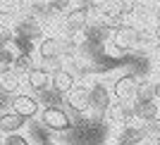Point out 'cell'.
Listing matches in <instances>:
<instances>
[{"instance_id": "obj_14", "label": "cell", "mask_w": 160, "mask_h": 145, "mask_svg": "<svg viewBox=\"0 0 160 145\" xmlns=\"http://www.w3.org/2000/svg\"><path fill=\"white\" fill-rule=\"evenodd\" d=\"M134 117L139 119V121H143V124L155 121V119H160V105L155 100H146V102L136 100L134 102Z\"/></svg>"}, {"instance_id": "obj_13", "label": "cell", "mask_w": 160, "mask_h": 145, "mask_svg": "<svg viewBox=\"0 0 160 145\" xmlns=\"http://www.w3.org/2000/svg\"><path fill=\"white\" fill-rule=\"evenodd\" d=\"M27 126V119L14 114L12 110L10 112H0V133L2 136H14V133H22Z\"/></svg>"}, {"instance_id": "obj_5", "label": "cell", "mask_w": 160, "mask_h": 145, "mask_svg": "<svg viewBox=\"0 0 160 145\" xmlns=\"http://www.w3.org/2000/svg\"><path fill=\"white\" fill-rule=\"evenodd\" d=\"M12 29H14V36L17 38H24V40H36L38 43L41 38H43V21L41 19H36L33 14H29V12H24V14H19L17 19H14V24H12Z\"/></svg>"}, {"instance_id": "obj_26", "label": "cell", "mask_w": 160, "mask_h": 145, "mask_svg": "<svg viewBox=\"0 0 160 145\" xmlns=\"http://www.w3.org/2000/svg\"><path fill=\"white\" fill-rule=\"evenodd\" d=\"M155 100H158V105H160V79L155 81Z\"/></svg>"}, {"instance_id": "obj_1", "label": "cell", "mask_w": 160, "mask_h": 145, "mask_svg": "<svg viewBox=\"0 0 160 145\" xmlns=\"http://www.w3.org/2000/svg\"><path fill=\"white\" fill-rule=\"evenodd\" d=\"M36 55L43 62V69L53 74L58 69H65L62 67V59H65V50H62V38L60 36H43V38L36 43Z\"/></svg>"}, {"instance_id": "obj_2", "label": "cell", "mask_w": 160, "mask_h": 145, "mask_svg": "<svg viewBox=\"0 0 160 145\" xmlns=\"http://www.w3.org/2000/svg\"><path fill=\"white\" fill-rule=\"evenodd\" d=\"M146 33L141 26H134V24H122V26L112 29L110 33V43H112L115 50L120 53H132V50H139V48L146 45Z\"/></svg>"}, {"instance_id": "obj_8", "label": "cell", "mask_w": 160, "mask_h": 145, "mask_svg": "<svg viewBox=\"0 0 160 145\" xmlns=\"http://www.w3.org/2000/svg\"><path fill=\"white\" fill-rule=\"evenodd\" d=\"M12 112L24 117V119H33V117L41 114V102H38L36 95L19 93V95H14V100H12Z\"/></svg>"}, {"instance_id": "obj_25", "label": "cell", "mask_w": 160, "mask_h": 145, "mask_svg": "<svg viewBox=\"0 0 160 145\" xmlns=\"http://www.w3.org/2000/svg\"><path fill=\"white\" fill-rule=\"evenodd\" d=\"M153 38L160 43V24H155V26H153Z\"/></svg>"}, {"instance_id": "obj_9", "label": "cell", "mask_w": 160, "mask_h": 145, "mask_svg": "<svg viewBox=\"0 0 160 145\" xmlns=\"http://www.w3.org/2000/svg\"><path fill=\"white\" fill-rule=\"evenodd\" d=\"M22 86H24V76L22 74H17L12 67L10 69H0V93L2 95L14 98V95L22 93Z\"/></svg>"}, {"instance_id": "obj_22", "label": "cell", "mask_w": 160, "mask_h": 145, "mask_svg": "<svg viewBox=\"0 0 160 145\" xmlns=\"http://www.w3.org/2000/svg\"><path fill=\"white\" fill-rule=\"evenodd\" d=\"M19 2H10V0H0V17H7V19H10V17H14V19H17V17H19Z\"/></svg>"}, {"instance_id": "obj_28", "label": "cell", "mask_w": 160, "mask_h": 145, "mask_svg": "<svg viewBox=\"0 0 160 145\" xmlns=\"http://www.w3.org/2000/svg\"><path fill=\"white\" fill-rule=\"evenodd\" d=\"M43 145H58V143H50V140H48V143H43Z\"/></svg>"}, {"instance_id": "obj_16", "label": "cell", "mask_w": 160, "mask_h": 145, "mask_svg": "<svg viewBox=\"0 0 160 145\" xmlns=\"http://www.w3.org/2000/svg\"><path fill=\"white\" fill-rule=\"evenodd\" d=\"M50 76L53 74L48 72V69H43V67H36L33 72L27 74V86L31 88L33 93H43L50 88Z\"/></svg>"}, {"instance_id": "obj_11", "label": "cell", "mask_w": 160, "mask_h": 145, "mask_svg": "<svg viewBox=\"0 0 160 145\" xmlns=\"http://www.w3.org/2000/svg\"><path fill=\"white\" fill-rule=\"evenodd\" d=\"M134 119H136L134 117V105H129V102H112V107L108 110V121L117 124L120 129L129 126Z\"/></svg>"}, {"instance_id": "obj_3", "label": "cell", "mask_w": 160, "mask_h": 145, "mask_svg": "<svg viewBox=\"0 0 160 145\" xmlns=\"http://www.w3.org/2000/svg\"><path fill=\"white\" fill-rule=\"evenodd\" d=\"M88 14H91V5H74L69 12L62 17V33L65 36H74L79 38L81 33L88 29Z\"/></svg>"}, {"instance_id": "obj_4", "label": "cell", "mask_w": 160, "mask_h": 145, "mask_svg": "<svg viewBox=\"0 0 160 145\" xmlns=\"http://www.w3.org/2000/svg\"><path fill=\"white\" fill-rule=\"evenodd\" d=\"M38 119L48 131H55V133H67V131L74 129L72 117H69L67 110H62V107H43Z\"/></svg>"}, {"instance_id": "obj_21", "label": "cell", "mask_w": 160, "mask_h": 145, "mask_svg": "<svg viewBox=\"0 0 160 145\" xmlns=\"http://www.w3.org/2000/svg\"><path fill=\"white\" fill-rule=\"evenodd\" d=\"M60 100H62V95H58L53 88H48V91L38 93V102H41L43 107H60V105H58Z\"/></svg>"}, {"instance_id": "obj_12", "label": "cell", "mask_w": 160, "mask_h": 145, "mask_svg": "<svg viewBox=\"0 0 160 145\" xmlns=\"http://www.w3.org/2000/svg\"><path fill=\"white\" fill-rule=\"evenodd\" d=\"M67 105H69V110L77 114H86L91 112V98H88V88L84 86H77L69 95H67Z\"/></svg>"}, {"instance_id": "obj_17", "label": "cell", "mask_w": 160, "mask_h": 145, "mask_svg": "<svg viewBox=\"0 0 160 145\" xmlns=\"http://www.w3.org/2000/svg\"><path fill=\"white\" fill-rule=\"evenodd\" d=\"M12 69H14L17 74H22L24 79H27V74L36 69V64H33V55H17V59H14Z\"/></svg>"}, {"instance_id": "obj_10", "label": "cell", "mask_w": 160, "mask_h": 145, "mask_svg": "<svg viewBox=\"0 0 160 145\" xmlns=\"http://www.w3.org/2000/svg\"><path fill=\"white\" fill-rule=\"evenodd\" d=\"M50 88H53L58 95L67 98V95L77 88V79H74V74L69 72V69H58V72H53V76H50Z\"/></svg>"}, {"instance_id": "obj_20", "label": "cell", "mask_w": 160, "mask_h": 145, "mask_svg": "<svg viewBox=\"0 0 160 145\" xmlns=\"http://www.w3.org/2000/svg\"><path fill=\"white\" fill-rule=\"evenodd\" d=\"M17 50H14L12 45H5L0 48V69H10V67L14 64V59H17Z\"/></svg>"}, {"instance_id": "obj_24", "label": "cell", "mask_w": 160, "mask_h": 145, "mask_svg": "<svg viewBox=\"0 0 160 145\" xmlns=\"http://www.w3.org/2000/svg\"><path fill=\"white\" fill-rule=\"evenodd\" d=\"M2 145H31V143H29V138L24 133H14V136H5Z\"/></svg>"}, {"instance_id": "obj_30", "label": "cell", "mask_w": 160, "mask_h": 145, "mask_svg": "<svg viewBox=\"0 0 160 145\" xmlns=\"http://www.w3.org/2000/svg\"><path fill=\"white\" fill-rule=\"evenodd\" d=\"M0 145H2V140H0Z\"/></svg>"}, {"instance_id": "obj_31", "label": "cell", "mask_w": 160, "mask_h": 145, "mask_svg": "<svg viewBox=\"0 0 160 145\" xmlns=\"http://www.w3.org/2000/svg\"><path fill=\"white\" fill-rule=\"evenodd\" d=\"M158 145H160V143H158Z\"/></svg>"}, {"instance_id": "obj_6", "label": "cell", "mask_w": 160, "mask_h": 145, "mask_svg": "<svg viewBox=\"0 0 160 145\" xmlns=\"http://www.w3.org/2000/svg\"><path fill=\"white\" fill-rule=\"evenodd\" d=\"M88 98H91V110L103 117L112 107V88H108L103 81H93L88 86Z\"/></svg>"}, {"instance_id": "obj_15", "label": "cell", "mask_w": 160, "mask_h": 145, "mask_svg": "<svg viewBox=\"0 0 160 145\" xmlns=\"http://www.w3.org/2000/svg\"><path fill=\"white\" fill-rule=\"evenodd\" d=\"M115 143L120 145H143L146 143V136H143V126H136V124H129L124 129H120Z\"/></svg>"}, {"instance_id": "obj_7", "label": "cell", "mask_w": 160, "mask_h": 145, "mask_svg": "<svg viewBox=\"0 0 160 145\" xmlns=\"http://www.w3.org/2000/svg\"><path fill=\"white\" fill-rule=\"evenodd\" d=\"M136 88H139V79L132 74H122L112 81V95L117 98V102H129L134 105L136 100Z\"/></svg>"}, {"instance_id": "obj_19", "label": "cell", "mask_w": 160, "mask_h": 145, "mask_svg": "<svg viewBox=\"0 0 160 145\" xmlns=\"http://www.w3.org/2000/svg\"><path fill=\"white\" fill-rule=\"evenodd\" d=\"M141 126H143L146 143H155V145H158V140H160V119H155V121H148V124H141Z\"/></svg>"}, {"instance_id": "obj_18", "label": "cell", "mask_w": 160, "mask_h": 145, "mask_svg": "<svg viewBox=\"0 0 160 145\" xmlns=\"http://www.w3.org/2000/svg\"><path fill=\"white\" fill-rule=\"evenodd\" d=\"M136 100H141V102H146V100H155V81H139ZM136 100H134V102H136Z\"/></svg>"}, {"instance_id": "obj_29", "label": "cell", "mask_w": 160, "mask_h": 145, "mask_svg": "<svg viewBox=\"0 0 160 145\" xmlns=\"http://www.w3.org/2000/svg\"><path fill=\"white\" fill-rule=\"evenodd\" d=\"M112 145H120V143H112Z\"/></svg>"}, {"instance_id": "obj_23", "label": "cell", "mask_w": 160, "mask_h": 145, "mask_svg": "<svg viewBox=\"0 0 160 145\" xmlns=\"http://www.w3.org/2000/svg\"><path fill=\"white\" fill-rule=\"evenodd\" d=\"M12 40H14V29H12V24L0 21V48L12 45Z\"/></svg>"}, {"instance_id": "obj_27", "label": "cell", "mask_w": 160, "mask_h": 145, "mask_svg": "<svg viewBox=\"0 0 160 145\" xmlns=\"http://www.w3.org/2000/svg\"><path fill=\"white\" fill-rule=\"evenodd\" d=\"M155 24H160V2H158V7H155Z\"/></svg>"}]
</instances>
